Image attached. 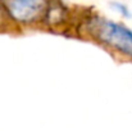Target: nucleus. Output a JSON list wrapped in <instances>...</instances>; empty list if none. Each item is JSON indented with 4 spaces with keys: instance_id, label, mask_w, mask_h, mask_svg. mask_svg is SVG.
<instances>
[{
    "instance_id": "f257e3e1",
    "label": "nucleus",
    "mask_w": 132,
    "mask_h": 131,
    "mask_svg": "<svg viewBox=\"0 0 132 131\" xmlns=\"http://www.w3.org/2000/svg\"><path fill=\"white\" fill-rule=\"evenodd\" d=\"M81 31L101 46L132 60V31L100 16H88L81 23Z\"/></svg>"
},
{
    "instance_id": "f03ea898",
    "label": "nucleus",
    "mask_w": 132,
    "mask_h": 131,
    "mask_svg": "<svg viewBox=\"0 0 132 131\" xmlns=\"http://www.w3.org/2000/svg\"><path fill=\"white\" fill-rule=\"evenodd\" d=\"M10 22L32 26L45 22L50 0H0Z\"/></svg>"
},
{
    "instance_id": "7ed1b4c3",
    "label": "nucleus",
    "mask_w": 132,
    "mask_h": 131,
    "mask_svg": "<svg viewBox=\"0 0 132 131\" xmlns=\"http://www.w3.org/2000/svg\"><path fill=\"white\" fill-rule=\"evenodd\" d=\"M9 19H8V17H6V14H5V10H4V8H3V4H1V1H0V26H3L4 23H6Z\"/></svg>"
}]
</instances>
